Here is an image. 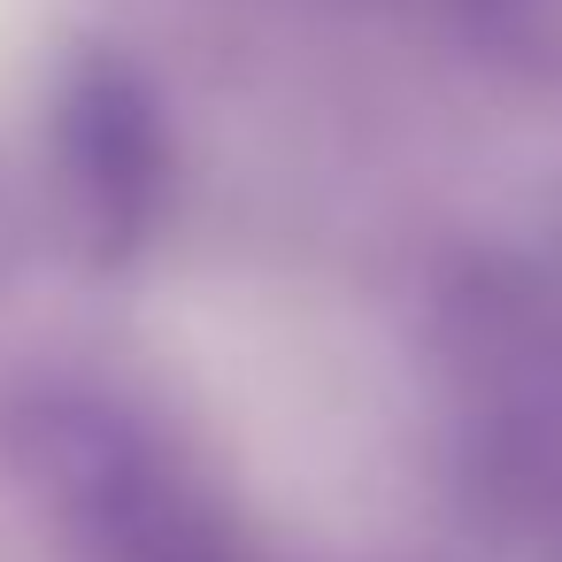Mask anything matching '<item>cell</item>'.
Segmentation results:
<instances>
[{
	"label": "cell",
	"instance_id": "6da1fadb",
	"mask_svg": "<svg viewBox=\"0 0 562 562\" xmlns=\"http://www.w3.org/2000/svg\"><path fill=\"white\" fill-rule=\"evenodd\" d=\"M47 162L78 247L101 270L139 262L178 193V132L155 70L109 40L70 47L47 93Z\"/></svg>",
	"mask_w": 562,
	"mask_h": 562
}]
</instances>
